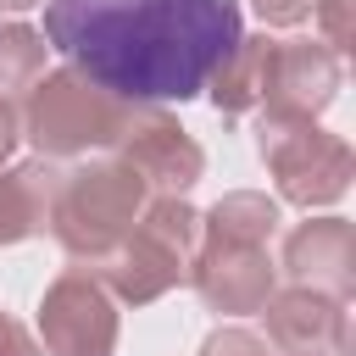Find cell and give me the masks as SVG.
<instances>
[{
    "label": "cell",
    "mask_w": 356,
    "mask_h": 356,
    "mask_svg": "<svg viewBox=\"0 0 356 356\" xmlns=\"http://www.w3.org/2000/svg\"><path fill=\"white\" fill-rule=\"evenodd\" d=\"M217 234L228 239V245H256V239H267L273 234V222H278V211L261 200V195H234V200H222L217 206Z\"/></svg>",
    "instance_id": "7c38bea8"
},
{
    "label": "cell",
    "mask_w": 356,
    "mask_h": 356,
    "mask_svg": "<svg viewBox=\"0 0 356 356\" xmlns=\"http://www.w3.org/2000/svg\"><path fill=\"white\" fill-rule=\"evenodd\" d=\"M334 56L317 44H273L267 39V72H261V95L278 89V111H317L334 95Z\"/></svg>",
    "instance_id": "52a82bcc"
},
{
    "label": "cell",
    "mask_w": 356,
    "mask_h": 356,
    "mask_svg": "<svg viewBox=\"0 0 356 356\" xmlns=\"http://www.w3.org/2000/svg\"><path fill=\"white\" fill-rule=\"evenodd\" d=\"M323 17L334 28V39H345V0H323Z\"/></svg>",
    "instance_id": "e0dca14e"
},
{
    "label": "cell",
    "mask_w": 356,
    "mask_h": 356,
    "mask_svg": "<svg viewBox=\"0 0 356 356\" xmlns=\"http://www.w3.org/2000/svg\"><path fill=\"white\" fill-rule=\"evenodd\" d=\"M44 39L106 95L189 100L239 44V0H50Z\"/></svg>",
    "instance_id": "6da1fadb"
},
{
    "label": "cell",
    "mask_w": 356,
    "mask_h": 356,
    "mask_svg": "<svg viewBox=\"0 0 356 356\" xmlns=\"http://www.w3.org/2000/svg\"><path fill=\"white\" fill-rule=\"evenodd\" d=\"M0 356H33V345L22 339V328L6 323V317H0Z\"/></svg>",
    "instance_id": "2e32d148"
},
{
    "label": "cell",
    "mask_w": 356,
    "mask_h": 356,
    "mask_svg": "<svg viewBox=\"0 0 356 356\" xmlns=\"http://www.w3.org/2000/svg\"><path fill=\"white\" fill-rule=\"evenodd\" d=\"M189 239H195V217H189L184 206L161 200V206L150 211V228L128 245V256H122V267H117V289L134 295V300H150L156 289H167V284L178 278V261H184Z\"/></svg>",
    "instance_id": "5b68a950"
},
{
    "label": "cell",
    "mask_w": 356,
    "mask_h": 356,
    "mask_svg": "<svg viewBox=\"0 0 356 356\" xmlns=\"http://www.w3.org/2000/svg\"><path fill=\"white\" fill-rule=\"evenodd\" d=\"M206 356H261V345H256L250 334H217V339L206 345Z\"/></svg>",
    "instance_id": "5bb4252c"
},
{
    "label": "cell",
    "mask_w": 356,
    "mask_h": 356,
    "mask_svg": "<svg viewBox=\"0 0 356 356\" xmlns=\"http://www.w3.org/2000/svg\"><path fill=\"white\" fill-rule=\"evenodd\" d=\"M261 150L273 156L278 178H284V195L295 200H334L345 189V172H350V150L317 128H273V139L261 134Z\"/></svg>",
    "instance_id": "277c9868"
},
{
    "label": "cell",
    "mask_w": 356,
    "mask_h": 356,
    "mask_svg": "<svg viewBox=\"0 0 356 356\" xmlns=\"http://www.w3.org/2000/svg\"><path fill=\"white\" fill-rule=\"evenodd\" d=\"M289 267H295V278H323V284L345 289V267H350L345 222H306L289 239Z\"/></svg>",
    "instance_id": "ba28073f"
},
{
    "label": "cell",
    "mask_w": 356,
    "mask_h": 356,
    "mask_svg": "<svg viewBox=\"0 0 356 356\" xmlns=\"http://www.w3.org/2000/svg\"><path fill=\"white\" fill-rule=\"evenodd\" d=\"M0 6H33V0H0Z\"/></svg>",
    "instance_id": "ac0fdd59"
},
{
    "label": "cell",
    "mask_w": 356,
    "mask_h": 356,
    "mask_svg": "<svg viewBox=\"0 0 356 356\" xmlns=\"http://www.w3.org/2000/svg\"><path fill=\"white\" fill-rule=\"evenodd\" d=\"M339 323V312L328 306V300H312V295H284L278 306H273V334L284 339V345H312L323 328H334Z\"/></svg>",
    "instance_id": "8fae6325"
},
{
    "label": "cell",
    "mask_w": 356,
    "mask_h": 356,
    "mask_svg": "<svg viewBox=\"0 0 356 356\" xmlns=\"http://www.w3.org/2000/svg\"><path fill=\"white\" fill-rule=\"evenodd\" d=\"M139 211V184L122 172V167H106V172H83L72 178L61 211H56V228L72 250H106L128 217Z\"/></svg>",
    "instance_id": "7a4b0ae2"
},
{
    "label": "cell",
    "mask_w": 356,
    "mask_h": 356,
    "mask_svg": "<svg viewBox=\"0 0 356 356\" xmlns=\"http://www.w3.org/2000/svg\"><path fill=\"white\" fill-rule=\"evenodd\" d=\"M33 189H39V167L0 178V239H17V234L33 228V217H39V206L28 200Z\"/></svg>",
    "instance_id": "4fadbf2b"
},
{
    "label": "cell",
    "mask_w": 356,
    "mask_h": 356,
    "mask_svg": "<svg viewBox=\"0 0 356 356\" xmlns=\"http://www.w3.org/2000/svg\"><path fill=\"white\" fill-rule=\"evenodd\" d=\"M200 289H206V300L222 306V312H250V306L267 295V267H261V256H256L250 245H239V261L211 256V261L200 267Z\"/></svg>",
    "instance_id": "9c48e42d"
},
{
    "label": "cell",
    "mask_w": 356,
    "mask_h": 356,
    "mask_svg": "<svg viewBox=\"0 0 356 356\" xmlns=\"http://www.w3.org/2000/svg\"><path fill=\"white\" fill-rule=\"evenodd\" d=\"M122 128L117 106L106 95H89V83L78 78H44L33 95V139L44 150H78L89 139H111Z\"/></svg>",
    "instance_id": "3957f363"
},
{
    "label": "cell",
    "mask_w": 356,
    "mask_h": 356,
    "mask_svg": "<svg viewBox=\"0 0 356 356\" xmlns=\"http://www.w3.org/2000/svg\"><path fill=\"white\" fill-rule=\"evenodd\" d=\"M256 6H261V17H273V22H295V17L312 11V0H256Z\"/></svg>",
    "instance_id": "9a60e30c"
},
{
    "label": "cell",
    "mask_w": 356,
    "mask_h": 356,
    "mask_svg": "<svg viewBox=\"0 0 356 356\" xmlns=\"http://www.w3.org/2000/svg\"><path fill=\"white\" fill-rule=\"evenodd\" d=\"M44 339L56 356H106V345H111L106 295L83 278H61L44 300Z\"/></svg>",
    "instance_id": "8992f818"
},
{
    "label": "cell",
    "mask_w": 356,
    "mask_h": 356,
    "mask_svg": "<svg viewBox=\"0 0 356 356\" xmlns=\"http://www.w3.org/2000/svg\"><path fill=\"white\" fill-rule=\"evenodd\" d=\"M139 167L156 172V184H178V189H184V184L200 172V150H195L189 139H178L172 122L150 117V128L139 134Z\"/></svg>",
    "instance_id": "30bf717a"
}]
</instances>
